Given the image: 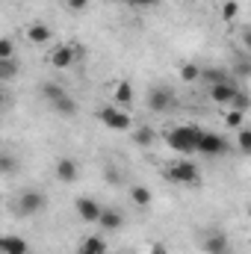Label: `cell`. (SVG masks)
Wrapping results in <instances>:
<instances>
[{"label":"cell","mask_w":251,"mask_h":254,"mask_svg":"<svg viewBox=\"0 0 251 254\" xmlns=\"http://www.w3.org/2000/svg\"><path fill=\"white\" fill-rule=\"evenodd\" d=\"M240 92H243V89H240V86H237V80L231 77V80H225V83H216V86H210V101L228 110Z\"/></svg>","instance_id":"obj_7"},{"label":"cell","mask_w":251,"mask_h":254,"mask_svg":"<svg viewBox=\"0 0 251 254\" xmlns=\"http://www.w3.org/2000/svg\"><path fill=\"white\" fill-rule=\"evenodd\" d=\"M225 125L231 127V130H240V127L246 125V113H240V110H225Z\"/></svg>","instance_id":"obj_24"},{"label":"cell","mask_w":251,"mask_h":254,"mask_svg":"<svg viewBox=\"0 0 251 254\" xmlns=\"http://www.w3.org/2000/svg\"><path fill=\"white\" fill-rule=\"evenodd\" d=\"M95 225H101L104 231H119V228L125 225V216H122V210H116V207H104Z\"/></svg>","instance_id":"obj_16"},{"label":"cell","mask_w":251,"mask_h":254,"mask_svg":"<svg viewBox=\"0 0 251 254\" xmlns=\"http://www.w3.org/2000/svg\"><path fill=\"white\" fill-rule=\"evenodd\" d=\"M21 169V163H18V157L15 154H6V151H0V175H15Z\"/></svg>","instance_id":"obj_21"},{"label":"cell","mask_w":251,"mask_h":254,"mask_svg":"<svg viewBox=\"0 0 251 254\" xmlns=\"http://www.w3.org/2000/svg\"><path fill=\"white\" fill-rule=\"evenodd\" d=\"M48 207V195L42 190H21L12 201V210L18 216H39Z\"/></svg>","instance_id":"obj_4"},{"label":"cell","mask_w":251,"mask_h":254,"mask_svg":"<svg viewBox=\"0 0 251 254\" xmlns=\"http://www.w3.org/2000/svg\"><path fill=\"white\" fill-rule=\"evenodd\" d=\"M74 210H77V216H80V222H89V225H95L104 207L98 204V198H92V195H80V198L74 201Z\"/></svg>","instance_id":"obj_11"},{"label":"cell","mask_w":251,"mask_h":254,"mask_svg":"<svg viewBox=\"0 0 251 254\" xmlns=\"http://www.w3.org/2000/svg\"><path fill=\"white\" fill-rule=\"evenodd\" d=\"M225 151H228V142H225L219 133H210V130H201V133H198L195 154H204V157H222Z\"/></svg>","instance_id":"obj_6"},{"label":"cell","mask_w":251,"mask_h":254,"mask_svg":"<svg viewBox=\"0 0 251 254\" xmlns=\"http://www.w3.org/2000/svg\"><path fill=\"white\" fill-rule=\"evenodd\" d=\"M110 101L122 110H130L133 101H136V92H133V83L130 80H116L113 89H110Z\"/></svg>","instance_id":"obj_10"},{"label":"cell","mask_w":251,"mask_h":254,"mask_svg":"<svg viewBox=\"0 0 251 254\" xmlns=\"http://www.w3.org/2000/svg\"><path fill=\"white\" fill-rule=\"evenodd\" d=\"M24 39H27L30 45H45V42L54 39V30H51L45 21H30V24L24 27Z\"/></svg>","instance_id":"obj_12"},{"label":"cell","mask_w":251,"mask_h":254,"mask_svg":"<svg viewBox=\"0 0 251 254\" xmlns=\"http://www.w3.org/2000/svg\"><path fill=\"white\" fill-rule=\"evenodd\" d=\"M130 201H133L136 207H142V210H145V207H151V204H154V192L148 190L145 184H133V187H130Z\"/></svg>","instance_id":"obj_18"},{"label":"cell","mask_w":251,"mask_h":254,"mask_svg":"<svg viewBox=\"0 0 251 254\" xmlns=\"http://www.w3.org/2000/svg\"><path fill=\"white\" fill-rule=\"evenodd\" d=\"M104 178H107L110 184H116V181H119V172H116V169H107V172H104Z\"/></svg>","instance_id":"obj_32"},{"label":"cell","mask_w":251,"mask_h":254,"mask_svg":"<svg viewBox=\"0 0 251 254\" xmlns=\"http://www.w3.org/2000/svg\"><path fill=\"white\" fill-rule=\"evenodd\" d=\"M0 107H3V92H0Z\"/></svg>","instance_id":"obj_35"},{"label":"cell","mask_w":251,"mask_h":254,"mask_svg":"<svg viewBox=\"0 0 251 254\" xmlns=\"http://www.w3.org/2000/svg\"><path fill=\"white\" fill-rule=\"evenodd\" d=\"M130 139H133V145H139V148H151V145L157 142V127H151V125H133V130H130Z\"/></svg>","instance_id":"obj_15"},{"label":"cell","mask_w":251,"mask_h":254,"mask_svg":"<svg viewBox=\"0 0 251 254\" xmlns=\"http://www.w3.org/2000/svg\"><path fill=\"white\" fill-rule=\"evenodd\" d=\"M65 6H68L74 15H80V12H86V9L92 6V0H65Z\"/></svg>","instance_id":"obj_30"},{"label":"cell","mask_w":251,"mask_h":254,"mask_svg":"<svg viewBox=\"0 0 251 254\" xmlns=\"http://www.w3.org/2000/svg\"><path fill=\"white\" fill-rule=\"evenodd\" d=\"M54 175H57L60 184H74V181L80 178V166H77V160H71V157H60L57 166H54Z\"/></svg>","instance_id":"obj_13"},{"label":"cell","mask_w":251,"mask_h":254,"mask_svg":"<svg viewBox=\"0 0 251 254\" xmlns=\"http://www.w3.org/2000/svg\"><path fill=\"white\" fill-rule=\"evenodd\" d=\"M18 74V60H3L0 63V77H15Z\"/></svg>","instance_id":"obj_29"},{"label":"cell","mask_w":251,"mask_h":254,"mask_svg":"<svg viewBox=\"0 0 251 254\" xmlns=\"http://www.w3.org/2000/svg\"><path fill=\"white\" fill-rule=\"evenodd\" d=\"M237 148H240V154H251V130L249 127H240V133H237Z\"/></svg>","instance_id":"obj_25"},{"label":"cell","mask_w":251,"mask_h":254,"mask_svg":"<svg viewBox=\"0 0 251 254\" xmlns=\"http://www.w3.org/2000/svg\"><path fill=\"white\" fill-rule=\"evenodd\" d=\"M163 178L169 181V184H181V187H195L198 181H201V172H198V166L187 160V157H181V160H175V163H169L166 169H163Z\"/></svg>","instance_id":"obj_2"},{"label":"cell","mask_w":251,"mask_h":254,"mask_svg":"<svg viewBox=\"0 0 251 254\" xmlns=\"http://www.w3.org/2000/svg\"><path fill=\"white\" fill-rule=\"evenodd\" d=\"M51 110H54V113H60V116H65V119H71V116H77V110H80V107H77V101L65 92L63 98L51 101Z\"/></svg>","instance_id":"obj_17"},{"label":"cell","mask_w":251,"mask_h":254,"mask_svg":"<svg viewBox=\"0 0 251 254\" xmlns=\"http://www.w3.org/2000/svg\"><path fill=\"white\" fill-rule=\"evenodd\" d=\"M163 0H125V6L136 9V12H148V9H157Z\"/></svg>","instance_id":"obj_27"},{"label":"cell","mask_w":251,"mask_h":254,"mask_svg":"<svg viewBox=\"0 0 251 254\" xmlns=\"http://www.w3.org/2000/svg\"><path fill=\"white\" fill-rule=\"evenodd\" d=\"M201 252L204 254H231V243L225 231H207L201 237Z\"/></svg>","instance_id":"obj_8"},{"label":"cell","mask_w":251,"mask_h":254,"mask_svg":"<svg viewBox=\"0 0 251 254\" xmlns=\"http://www.w3.org/2000/svg\"><path fill=\"white\" fill-rule=\"evenodd\" d=\"M98 122L104 127H110V130H116V133H130L133 125H136L133 116H130V110H122L116 104H104L98 110Z\"/></svg>","instance_id":"obj_3"},{"label":"cell","mask_w":251,"mask_h":254,"mask_svg":"<svg viewBox=\"0 0 251 254\" xmlns=\"http://www.w3.org/2000/svg\"><path fill=\"white\" fill-rule=\"evenodd\" d=\"M0 254H30V243L18 234H3L0 237Z\"/></svg>","instance_id":"obj_14"},{"label":"cell","mask_w":251,"mask_h":254,"mask_svg":"<svg viewBox=\"0 0 251 254\" xmlns=\"http://www.w3.org/2000/svg\"><path fill=\"white\" fill-rule=\"evenodd\" d=\"M113 3H125V0H113Z\"/></svg>","instance_id":"obj_36"},{"label":"cell","mask_w":251,"mask_h":254,"mask_svg":"<svg viewBox=\"0 0 251 254\" xmlns=\"http://www.w3.org/2000/svg\"><path fill=\"white\" fill-rule=\"evenodd\" d=\"M240 15V3L237 0H228L225 6H222V21H234Z\"/></svg>","instance_id":"obj_28"},{"label":"cell","mask_w":251,"mask_h":254,"mask_svg":"<svg viewBox=\"0 0 251 254\" xmlns=\"http://www.w3.org/2000/svg\"><path fill=\"white\" fill-rule=\"evenodd\" d=\"M80 246H83V249H89L92 254H110V246H107V240H104V237H86Z\"/></svg>","instance_id":"obj_22"},{"label":"cell","mask_w":251,"mask_h":254,"mask_svg":"<svg viewBox=\"0 0 251 254\" xmlns=\"http://www.w3.org/2000/svg\"><path fill=\"white\" fill-rule=\"evenodd\" d=\"M225 80H231V74L225 68H201V77H198V83H207V86H216Z\"/></svg>","instance_id":"obj_19"},{"label":"cell","mask_w":251,"mask_h":254,"mask_svg":"<svg viewBox=\"0 0 251 254\" xmlns=\"http://www.w3.org/2000/svg\"><path fill=\"white\" fill-rule=\"evenodd\" d=\"M116 254H136V252H116Z\"/></svg>","instance_id":"obj_34"},{"label":"cell","mask_w":251,"mask_h":254,"mask_svg":"<svg viewBox=\"0 0 251 254\" xmlns=\"http://www.w3.org/2000/svg\"><path fill=\"white\" fill-rule=\"evenodd\" d=\"M65 95V86L60 83V80H45L42 83V98L51 104V101H57V98H63Z\"/></svg>","instance_id":"obj_20"},{"label":"cell","mask_w":251,"mask_h":254,"mask_svg":"<svg viewBox=\"0 0 251 254\" xmlns=\"http://www.w3.org/2000/svg\"><path fill=\"white\" fill-rule=\"evenodd\" d=\"M178 74H181V80H184V83H198V77H201V65L184 63L181 68H178Z\"/></svg>","instance_id":"obj_23"},{"label":"cell","mask_w":251,"mask_h":254,"mask_svg":"<svg viewBox=\"0 0 251 254\" xmlns=\"http://www.w3.org/2000/svg\"><path fill=\"white\" fill-rule=\"evenodd\" d=\"M198 133H201V127L198 125H181V127H172V130H166V145L172 148V151H181L184 157L189 154H195V142H198Z\"/></svg>","instance_id":"obj_1"},{"label":"cell","mask_w":251,"mask_h":254,"mask_svg":"<svg viewBox=\"0 0 251 254\" xmlns=\"http://www.w3.org/2000/svg\"><path fill=\"white\" fill-rule=\"evenodd\" d=\"M172 104H175V92H172V89L154 86V89L148 92V110H151V113H169Z\"/></svg>","instance_id":"obj_9"},{"label":"cell","mask_w":251,"mask_h":254,"mask_svg":"<svg viewBox=\"0 0 251 254\" xmlns=\"http://www.w3.org/2000/svg\"><path fill=\"white\" fill-rule=\"evenodd\" d=\"M145 254H169V246L166 243H148Z\"/></svg>","instance_id":"obj_31"},{"label":"cell","mask_w":251,"mask_h":254,"mask_svg":"<svg viewBox=\"0 0 251 254\" xmlns=\"http://www.w3.org/2000/svg\"><path fill=\"white\" fill-rule=\"evenodd\" d=\"M80 57H83V48L80 45H57L48 54V65L57 68V71H65V68H71V65L77 63Z\"/></svg>","instance_id":"obj_5"},{"label":"cell","mask_w":251,"mask_h":254,"mask_svg":"<svg viewBox=\"0 0 251 254\" xmlns=\"http://www.w3.org/2000/svg\"><path fill=\"white\" fill-rule=\"evenodd\" d=\"M74 254H92V252H89V249H83V246H77V252H74Z\"/></svg>","instance_id":"obj_33"},{"label":"cell","mask_w":251,"mask_h":254,"mask_svg":"<svg viewBox=\"0 0 251 254\" xmlns=\"http://www.w3.org/2000/svg\"><path fill=\"white\" fill-rule=\"evenodd\" d=\"M3 60H15V42L9 36H0V63Z\"/></svg>","instance_id":"obj_26"}]
</instances>
